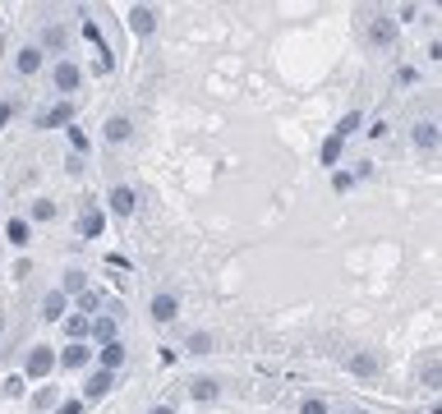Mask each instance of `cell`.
<instances>
[{
	"label": "cell",
	"mask_w": 442,
	"mask_h": 414,
	"mask_svg": "<svg viewBox=\"0 0 442 414\" xmlns=\"http://www.w3.org/2000/svg\"><path fill=\"white\" fill-rule=\"evenodd\" d=\"M130 134L134 129H130V120H125V115H111V120H106V143H125Z\"/></svg>",
	"instance_id": "obj_11"
},
{
	"label": "cell",
	"mask_w": 442,
	"mask_h": 414,
	"mask_svg": "<svg viewBox=\"0 0 442 414\" xmlns=\"http://www.w3.org/2000/svg\"><path fill=\"white\" fill-rule=\"evenodd\" d=\"M152 414H175V410H171V405H157V410H152Z\"/></svg>",
	"instance_id": "obj_30"
},
{
	"label": "cell",
	"mask_w": 442,
	"mask_h": 414,
	"mask_svg": "<svg viewBox=\"0 0 442 414\" xmlns=\"http://www.w3.org/2000/svg\"><path fill=\"white\" fill-rule=\"evenodd\" d=\"M70 120H74V106L70 102H56L51 111L42 115V129H60V124H70Z\"/></svg>",
	"instance_id": "obj_5"
},
{
	"label": "cell",
	"mask_w": 442,
	"mask_h": 414,
	"mask_svg": "<svg viewBox=\"0 0 442 414\" xmlns=\"http://www.w3.org/2000/svg\"><path fill=\"white\" fill-rule=\"evenodd\" d=\"M355 129H359V111H350V115H346V120H341V124H337V134H332V138H341V143H346V138H350V134H355Z\"/></svg>",
	"instance_id": "obj_17"
},
{
	"label": "cell",
	"mask_w": 442,
	"mask_h": 414,
	"mask_svg": "<svg viewBox=\"0 0 442 414\" xmlns=\"http://www.w3.org/2000/svg\"><path fill=\"white\" fill-rule=\"evenodd\" d=\"M415 143L424 147V152H433L438 147V124L433 120H424V124H415Z\"/></svg>",
	"instance_id": "obj_13"
},
{
	"label": "cell",
	"mask_w": 442,
	"mask_h": 414,
	"mask_svg": "<svg viewBox=\"0 0 442 414\" xmlns=\"http://www.w3.org/2000/svg\"><path fill=\"white\" fill-rule=\"evenodd\" d=\"M42 42H46V46H51V51H56V46L65 42V33H60V28H46V37H42Z\"/></svg>",
	"instance_id": "obj_25"
},
{
	"label": "cell",
	"mask_w": 442,
	"mask_h": 414,
	"mask_svg": "<svg viewBox=\"0 0 442 414\" xmlns=\"http://www.w3.org/2000/svg\"><path fill=\"white\" fill-rule=\"evenodd\" d=\"M9 120H14V106H0V129H5Z\"/></svg>",
	"instance_id": "obj_28"
},
{
	"label": "cell",
	"mask_w": 442,
	"mask_h": 414,
	"mask_svg": "<svg viewBox=\"0 0 442 414\" xmlns=\"http://www.w3.org/2000/svg\"><path fill=\"white\" fill-rule=\"evenodd\" d=\"M130 28H134V33H152V28H157V9L134 5V9H130Z\"/></svg>",
	"instance_id": "obj_6"
},
{
	"label": "cell",
	"mask_w": 442,
	"mask_h": 414,
	"mask_svg": "<svg viewBox=\"0 0 442 414\" xmlns=\"http://www.w3.org/2000/svg\"><path fill=\"white\" fill-rule=\"evenodd\" d=\"M56 363H65V368H83V363H88V345H83V341H74Z\"/></svg>",
	"instance_id": "obj_12"
},
{
	"label": "cell",
	"mask_w": 442,
	"mask_h": 414,
	"mask_svg": "<svg viewBox=\"0 0 442 414\" xmlns=\"http://www.w3.org/2000/svg\"><path fill=\"white\" fill-rule=\"evenodd\" d=\"M120 363H125V345H120V341H106V345H102V368L115 373Z\"/></svg>",
	"instance_id": "obj_8"
},
{
	"label": "cell",
	"mask_w": 442,
	"mask_h": 414,
	"mask_svg": "<svg viewBox=\"0 0 442 414\" xmlns=\"http://www.w3.org/2000/svg\"><path fill=\"white\" fill-rule=\"evenodd\" d=\"M60 414H78V400H65V405H60Z\"/></svg>",
	"instance_id": "obj_29"
},
{
	"label": "cell",
	"mask_w": 442,
	"mask_h": 414,
	"mask_svg": "<svg viewBox=\"0 0 442 414\" xmlns=\"http://www.w3.org/2000/svg\"><path fill=\"white\" fill-rule=\"evenodd\" d=\"M194 396H199V400H212V396H217V382H212V378H199V382H194Z\"/></svg>",
	"instance_id": "obj_20"
},
{
	"label": "cell",
	"mask_w": 442,
	"mask_h": 414,
	"mask_svg": "<svg viewBox=\"0 0 442 414\" xmlns=\"http://www.w3.org/2000/svg\"><path fill=\"white\" fill-rule=\"evenodd\" d=\"M102 225H106V216H102V212H83L78 230H83V240H97V235H102Z\"/></svg>",
	"instance_id": "obj_14"
},
{
	"label": "cell",
	"mask_w": 442,
	"mask_h": 414,
	"mask_svg": "<svg viewBox=\"0 0 442 414\" xmlns=\"http://www.w3.org/2000/svg\"><path fill=\"white\" fill-rule=\"evenodd\" d=\"M341 138H327V143H322V166H337V156H341Z\"/></svg>",
	"instance_id": "obj_19"
},
{
	"label": "cell",
	"mask_w": 442,
	"mask_h": 414,
	"mask_svg": "<svg viewBox=\"0 0 442 414\" xmlns=\"http://www.w3.org/2000/svg\"><path fill=\"white\" fill-rule=\"evenodd\" d=\"M51 368H56V354H51V345H37V350L28 354V373H33V378H46Z\"/></svg>",
	"instance_id": "obj_4"
},
{
	"label": "cell",
	"mask_w": 442,
	"mask_h": 414,
	"mask_svg": "<svg viewBox=\"0 0 442 414\" xmlns=\"http://www.w3.org/2000/svg\"><path fill=\"white\" fill-rule=\"evenodd\" d=\"M78 83H83V69H78L74 60H60V65H56V87H60V92H74Z\"/></svg>",
	"instance_id": "obj_3"
},
{
	"label": "cell",
	"mask_w": 442,
	"mask_h": 414,
	"mask_svg": "<svg viewBox=\"0 0 442 414\" xmlns=\"http://www.w3.org/2000/svg\"><path fill=\"white\" fill-rule=\"evenodd\" d=\"M189 350L194 354H208L212 350V336H208V331H194V336H189Z\"/></svg>",
	"instance_id": "obj_21"
},
{
	"label": "cell",
	"mask_w": 442,
	"mask_h": 414,
	"mask_svg": "<svg viewBox=\"0 0 442 414\" xmlns=\"http://www.w3.org/2000/svg\"><path fill=\"white\" fill-rule=\"evenodd\" d=\"M93 336L97 341H115V318H111V313H102V318L93 322Z\"/></svg>",
	"instance_id": "obj_16"
},
{
	"label": "cell",
	"mask_w": 442,
	"mask_h": 414,
	"mask_svg": "<svg viewBox=\"0 0 442 414\" xmlns=\"http://www.w3.org/2000/svg\"><path fill=\"white\" fill-rule=\"evenodd\" d=\"M14 65H19V74H37V69H42V51H37V46H23Z\"/></svg>",
	"instance_id": "obj_10"
},
{
	"label": "cell",
	"mask_w": 442,
	"mask_h": 414,
	"mask_svg": "<svg viewBox=\"0 0 442 414\" xmlns=\"http://www.w3.org/2000/svg\"><path fill=\"white\" fill-rule=\"evenodd\" d=\"M51 216H56V203H33V221H51Z\"/></svg>",
	"instance_id": "obj_22"
},
{
	"label": "cell",
	"mask_w": 442,
	"mask_h": 414,
	"mask_svg": "<svg viewBox=\"0 0 442 414\" xmlns=\"http://www.w3.org/2000/svg\"><path fill=\"white\" fill-rule=\"evenodd\" d=\"M369 42H373V46H391V42H396V18L373 14V23H369Z\"/></svg>",
	"instance_id": "obj_1"
},
{
	"label": "cell",
	"mask_w": 442,
	"mask_h": 414,
	"mask_svg": "<svg viewBox=\"0 0 442 414\" xmlns=\"http://www.w3.org/2000/svg\"><path fill=\"white\" fill-rule=\"evenodd\" d=\"M70 290H74V294L83 290V276H78V272H70V276H65V294H70Z\"/></svg>",
	"instance_id": "obj_26"
},
{
	"label": "cell",
	"mask_w": 442,
	"mask_h": 414,
	"mask_svg": "<svg viewBox=\"0 0 442 414\" xmlns=\"http://www.w3.org/2000/svg\"><path fill=\"white\" fill-rule=\"evenodd\" d=\"M106 391H111V373L102 368V373H97L93 382H88V396H106Z\"/></svg>",
	"instance_id": "obj_18"
},
{
	"label": "cell",
	"mask_w": 442,
	"mask_h": 414,
	"mask_svg": "<svg viewBox=\"0 0 442 414\" xmlns=\"http://www.w3.org/2000/svg\"><path fill=\"white\" fill-rule=\"evenodd\" d=\"M42 318H65V290H51L42 299Z\"/></svg>",
	"instance_id": "obj_15"
},
{
	"label": "cell",
	"mask_w": 442,
	"mask_h": 414,
	"mask_svg": "<svg viewBox=\"0 0 442 414\" xmlns=\"http://www.w3.org/2000/svg\"><path fill=\"white\" fill-rule=\"evenodd\" d=\"M300 414H327V405H322V400H304Z\"/></svg>",
	"instance_id": "obj_27"
},
{
	"label": "cell",
	"mask_w": 442,
	"mask_h": 414,
	"mask_svg": "<svg viewBox=\"0 0 442 414\" xmlns=\"http://www.w3.org/2000/svg\"><path fill=\"white\" fill-rule=\"evenodd\" d=\"M350 373H355V378H373V373H378V359H373L369 350H355L350 354Z\"/></svg>",
	"instance_id": "obj_7"
},
{
	"label": "cell",
	"mask_w": 442,
	"mask_h": 414,
	"mask_svg": "<svg viewBox=\"0 0 442 414\" xmlns=\"http://www.w3.org/2000/svg\"><path fill=\"white\" fill-rule=\"evenodd\" d=\"M147 313H152L157 322H175V313H180V299H175V294H152Z\"/></svg>",
	"instance_id": "obj_2"
},
{
	"label": "cell",
	"mask_w": 442,
	"mask_h": 414,
	"mask_svg": "<svg viewBox=\"0 0 442 414\" xmlns=\"http://www.w3.org/2000/svg\"><path fill=\"white\" fill-rule=\"evenodd\" d=\"M355 414H364V410H355Z\"/></svg>",
	"instance_id": "obj_31"
},
{
	"label": "cell",
	"mask_w": 442,
	"mask_h": 414,
	"mask_svg": "<svg viewBox=\"0 0 442 414\" xmlns=\"http://www.w3.org/2000/svg\"><path fill=\"white\" fill-rule=\"evenodd\" d=\"M65 331H70L74 341H83V336H88V322H83V318H70V322H65Z\"/></svg>",
	"instance_id": "obj_24"
},
{
	"label": "cell",
	"mask_w": 442,
	"mask_h": 414,
	"mask_svg": "<svg viewBox=\"0 0 442 414\" xmlns=\"http://www.w3.org/2000/svg\"><path fill=\"white\" fill-rule=\"evenodd\" d=\"M111 207H115V216H130L134 212V189L115 184V189H111Z\"/></svg>",
	"instance_id": "obj_9"
},
{
	"label": "cell",
	"mask_w": 442,
	"mask_h": 414,
	"mask_svg": "<svg viewBox=\"0 0 442 414\" xmlns=\"http://www.w3.org/2000/svg\"><path fill=\"white\" fill-rule=\"evenodd\" d=\"M9 244H28V225L23 221H9Z\"/></svg>",
	"instance_id": "obj_23"
}]
</instances>
